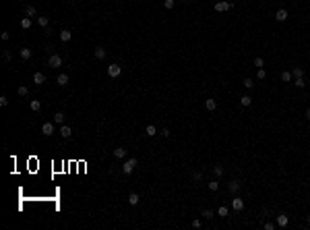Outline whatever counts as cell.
I'll use <instances>...</instances> for the list:
<instances>
[{
    "label": "cell",
    "instance_id": "1",
    "mask_svg": "<svg viewBox=\"0 0 310 230\" xmlns=\"http://www.w3.org/2000/svg\"><path fill=\"white\" fill-rule=\"evenodd\" d=\"M134 168H136V158H128V160L122 164V172H124V174H133Z\"/></svg>",
    "mask_w": 310,
    "mask_h": 230
},
{
    "label": "cell",
    "instance_id": "2",
    "mask_svg": "<svg viewBox=\"0 0 310 230\" xmlns=\"http://www.w3.org/2000/svg\"><path fill=\"white\" fill-rule=\"evenodd\" d=\"M120 73H122V66H120V64H110V66H108V75H110L112 79L120 77Z\"/></svg>",
    "mask_w": 310,
    "mask_h": 230
},
{
    "label": "cell",
    "instance_id": "3",
    "mask_svg": "<svg viewBox=\"0 0 310 230\" xmlns=\"http://www.w3.org/2000/svg\"><path fill=\"white\" fill-rule=\"evenodd\" d=\"M48 64H50L52 69H58V66H62V56H58V54H52V56H50V60H48Z\"/></svg>",
    "mask_w": 310,
    "mask_h": 230
},
{
    "label": "cell",
    "instance_id": "4",
    "mask_svg": "<svg viewBox=\"0 0 310 230\" xmlns=\"http://www.w3.org/2000/svg\"><path fill=\"white\" fill-rule=\"evenodd\" d=\"M54 125H56V122H54V120H52V122H50V120H48V122H44V125H42V133H44L45 137H48V135H52V133H54Z\"/></svg>",
    "mask_w": 310,
    "mask_h": 230
},
{
    "label": "cell",
    "instance_id": "5",
    "mask_svg": "<svg viewBox=\"0 0 310 230\" xmlns=\"http://www.w3.org/2000/svg\"><path fill=\"white\" fill-rule=\"evenodd\" d=\"M232 6H234L232 2H225V0H223V2H217V4H215V10H217V13H225V10H229Z\"/></svg>",
    "mask_w": 310,
    "mask_h": 230
},
{
    "label": "cell",
    "instance_id": "6",
    "mask_svg": "<svg viewBox=\"0 0 310 230\" xmlns=\"http://www.w3.org/2000/svg\"><path fill=\"white\" fill-rule=\"evenodd\" d=\"M232 207H234L236 212H242V209H244V199H242V197H234Z\"/></svg>",
    "mask_w": 310,
    "mask_h": 230
},
{
    "label": "cell",
    "instance_id": "7",
    "mask_svg": "<svg viewBox=\"0 0 310 230\" xmlns=\"http://www.w3.org/2000/svg\"><path fill=\"white\" fill-rule=\"evenodd\" d=\"M240 189H242V183H240V181H232V183L227 184V191H229V193H234V195H236Z\"/></svg>",
    "mask_w": 310,
    "mask_h": 230
},
{
    "label": "cell",
    "instance_id": "8",
    "mask_svg": "<svg viewBox=\"0 0 310 230\" xmlns=\"http://www.w3.org/2000/svg\"><path fill=\"white\" fill-rule=\"evenodd\" d=\"M56 83H58L60 87H64V85H68V75H66V73H60V75L56 77Z\"/></svg>",
    "mask_w": 310,
    "mask_h": 230
},
{
    "label": "cell",
    "instance_id": "9",
    "mask_svg": "<svg viewBox=\"0 0 310 230\" xmlns=\"http://www.w3.org/2000/svg\"><path fill=\"white\" fill-rule=\"evenodd\" d=\"M60 135H62L64 139H68L70 135H73V129H70L68 125H60Z\"/></svg>",
    "mask_w": 310,
    "mask_h": 230
},
{
    "label": "cell",
    "instance_id": "10",
    "mask_svg": "<svg viewBox=\"0 0 310 230\" xmlns=\"http://www.w3.org/2000/svg\"><path fill=\"white\" fill-rule=\"evenodd\" d=\"M275 19H277L279 23H283V21L287 19V10H285V8H279V10L275 13Z\"/></svg>",
    "mask_w": 310,
    "mask_h": 230
},
{
    "label": "cell",
    "instance_id": "11",
    "mask_svg": "<svg viewBox=\"0 0 310 230\" xmlns=\"http://www.w3.org/2000/svg\"><path fill=\"white\" fill-rule=\"evenodd\" d=\"M145 135H147V137H155V135H157V127H155V125H147V127H145Z\"/></svg>",
    "mask_w": 310,
    "mask_h": 230
},
{
    "label": "cell",
    "instance_id": "12",
    "mask_svg": "<svg viewBox=\"0 0 310 230\" xmlns=\"http://www.w3.org/2000/svg\"><path fill=\"white\" fill-rule=\"evenodd\" d=\"M287 222H289V220H287V216H285V214H279V216H277V226H279V228H285V226H287Z\"/></svg>",
    "mask_w": 310,
    "mask_h": 230
},
{
    "label": "cell",
    "instance_id": "13",
    "mask_svg": "<svg viewBox=\"0 0 310 230\" xmlns=\"http://www.w3.org/2000/svg\"><path fill=\"white\" fill-rule=\"evenodd\" d=\"M106 54H108V52H106V48H103V46H97V48H95V58H97V60H103V58H106Z\"/></svg>",
    "mask_w": 310,
    "mask_h": 230
},
{
    "label": "cell",
    "instance_id": "14",
    "mask_svg": "<svg viewBox=\"0 0 310 230\" xmlns=\"http://www.w3.org/2000/svg\"><path fill=\"white\" fill-rule=\"evenodd\" d=\"M33 83H35V85H44L45 83V75L44 73H35V75H33Z\"/></svg>",
    "mask_w": 310,
    "mask_h": 230
},
{
    "label": "cell",
    "instance_id": "15",
    "mask_svg": "<svg viewBox=\"0 0 310 230\" xmlns=\"http://www.w3.org/2000/svg\"><path fill=\"white\" fill-rule=\"evenodd\" d=\"M70 40H73V33L68 29H62L60 31V42H70Z\"/></svg>",
    "mask_w": 310,
    "mask_h": 230
},
{
    "label": "cell",
    "instance_id": "16",
    "mask_svg": "<svg viewBox=\"0 0 310 230\" xmlns=\"http://www.w3.org/2000/svg\"><path fill=\"white\" fill-rule=\"evenodd\" d=\"M205 108H207L209 112H213V110L217 108V102H215L213 97H209V100H205Z\"/></svg>",
    "mask_w": 310,
    "mask_h": 230
},
{
    "label": "cell",
    "instance_id": "17",
    "mask_svg": "<svg viewBox=\"0 0 310 230\" xmlns=\"http://www.w3.org/2000/svg\"><path fill=\"white\" fill-rule=\"evenodd\" d=\"M139 201H141L139 193H130L128 195V205H139Z\"/></svg>",
    "mask_w": 310,
    "mask_h": 230
},
{
    "label": "cell",
    "instance_id": "18",
    "mask_svg": "<svg viewBox=\"0 0 310 230\" xmlns=\"http://www.w3.org/2000/svg\"><path fill=\"white\" fill-rule=\"evenodd\" d=\"M21 29H25V31L31 29V17H23L21 19Z\"/></svg>",
    "mask_w": 310,
    "mask_h": 230
},
{
    "label": "cell",
    "instance_id": "19",
    "mask_svg": "<svg viewBox=\"0 0 310 230\" xmlns=\"http://www.w3.org/2000/svg\"><path fill=\"white\" fill-rule=\"evenodd\" d=\"M250 104H252V97H250V95H242V97H240V106H242V108H248Z\"/></svg>",
    "mask_w": 310,
    "mask_h": 230
},
{
    "label": "cell",
    "instance_id": "20",
    "mask_svg": "<svg viewBox=\"0 0 310 230\" xmlns=\"http://www.w3.org/2000/svg\"><path fill=\"white\" fill-rule=\"evenodd\" d=\"M114 158H118V160L126 158V149H124V147H116V149H114Z\"/></svg>",
    "mask_w": 310,
    "mask_h": 230
},
{
    "label": "cell",
    "instance_id": "21",
    "mask_svg": "<svg viewBox=\"0 0 310 230\" xmlns=\"http://www.w3.org/2000/svg\"><path fill=\"white\" fill-rule=\"evenodd\" d=\"M223 172H225V170H223V166H221V164H215V166H213V174H215L217 178H221V176H223Z\"/></svg>",
    "mask_w": 310,
    "mask_h": 230
},
{
    "label": "cell",
    "instance_id": "22",
    "mask_svg": "<svg viewBox=\"0 0 310 230\" xmlns=\"http://www.w3.org/2000/svg\"><path fill=\"white\" fill-rule=\"evenodd\" d=\"M19 54H21V58H23V60H29L33 52H31L29 48H21V52H19Z\"/></svg>",
    "mask_w": 310,
    "mask_h": 230
},
{
    "label": "cell",
    "instance_id": "23",
    "mask_svg": "<svg viewBox=\"0 0 310 230\" xmlns=\"http://www.w3.org/2000/svg\"><path fill=\"white\" fill-rule=\"evenodd\" d=\"M64 118H66V116H64V114H62V112H56V114H54V118H52V120H54V122H56V125H64Z\"/></svg>",
    "mask_w": 310,
    "mask_h": 230
},
{
    "label": "cell",
    "instance_id": "24",
    "mask_svg": "<svg viewBox=\"0 0 310 230\" xmlns=\"http://www.w3.org/2000/svg\"><path fill=\"white\" fill-rule=\"evenodd\" d=\"M292 79H294V75H292L289 71H283V73H281V81H283V83H289Z\"/></svg>",
    "mask_w": 310,
    "mask_h": 230
},
{
    "label": "cell",
    "instance_id": "25",
    "mask_svg": "<svg viewBox=\"0 0 310 230\" xmlns=\"http://www.w3.org/2000/svg\"><path fill=\"white\" fill-rule=\"evenodd\" d=\"M294 85H296L298 89H302V87L306 85V79H304V77H296V79H294Z\"/></svg>",
    "mask_w": 310,
    "mask_h": 230
},
{
    "label": "cell",
    "instance_id": "26",
    "mask_svg": "<svg viewBox=\"0 0 310 230\" xmlns=\"http://www.w3.org/2000/svg\"><path fill=\"white\" fill-rule=\"evenodd\" d=\"M29 108H31L33 112H40V108H42V104H40V100H31V102H29Z\"/></svg>",
    "mask_w": 310,
    "mask_h": 230
},
{
    "label": "cell",
    "instance_id": "27",
    "mask_svg": "<svg viewBox=\"0 0 310 230\" xmlns=\"http://www.w3.org/2000/svg\"><path fill=\"white\" fill-rule=\"evenodd\" d=\"M35 13H37V10H35V6H31V4H27V6H25V15H27V17H35Z\"/></svg>",
    "mask_w": 310,
    "mask_h": 230
},
{
    "label": "cell",
    "instance_id": "28",
    "mask_svg": "<svg viewBox=\"0 0 310 230\" xmlns=\"http://www.w3.org/2000/svg\"><path fill=\"white\" fill-rule=\"evenodd\" d=\"M292 75H294V79L296 77H304V71L300 69V66H294V71H292Z\"/></svg>",
    "mask_w": 310,
    "mask_h": 230
},
{
    "label": "cell",
    "instance_id": "29",
    "mask_svg": "<svg viewBox=\"0 0 310 230\" xmlns=\"http://www.w3.org/2000/svg\"><path fill=\"white\" fill-rule=\"evenodd\" d=\"M37 23H40V27H48L50 19H48V17H37Z\"/></svg>",
    "mask_w": 310,
    "mask_h": 230
},
{
    "label": "cell",
    "instance_id": "30",
    "mask_svg": "<svg viewBox=\"0 0 310 230\" xmlns=\"http://www.w3.org/2000/svg\"><path fill=\"white\" fill-rule=\"evenodd\" d=\"M207 187H209V191H213V193H215V191L219 189V183H217V181H211V183H207Z\"/></svg>",
    "mask_w": 310,
    "mask_h": 230
},
{
    "label": "cell",
    "instance_id": "31",
    "mask_svg": "<svg viewBox=\"0 0 310 230\" xmlns=\"http://www.w3.org/2000/svg\"><path fill=\"white\" fill-rule=\"evenodd\" d=\"M201 216H203L205 220H211V218H213V209H203V214H201Z\"/></svg>",
    "mask_w": 310,
    "mask_h": 230
},
{
    "label": "cell",
    "instance_id": "32",
    "mask_svg": "<svg viewBox=\"0 0 310 230\" xmlns=\"http://www.w3.org/2000/svg\"><path fill=\"white\" fill-rule=\"evenodd\" d=\"M19 95H21V97H27V95H29V89H27L25 85H21V87H19Z\"/></svg>",
    "mask_w": 310,
    "mask_h": 230
},
{
    "label": "cell",
    "instance_id": "33",
    "mask_svg": "<svg viewBox=\"0 0 310 230\" xmlns=\"http://www.w3.org/2000/svg\"><path fill=\"white\" fill-rule=\"evenodd\" d=\"M217 214H219L221 218H225V216H227V207H225V205H219V209H217Z\"/></svg>",
    "mask_w": 310,
    "mask_h": 230
},
{
    "label": "cell",
    "instance_id": "34",
    "mask_svg": "<svg viewBox=\"0 0 310 230\" xmlns=\"http://www.w3.org/2000/svg\"><path fill=\"white\" fill-rule=\"evenodd\" d=\"M244 87H246V89H252V87H254V81H252V79H244Z\"/></svg>",
    "mask_w": 310,
    "mask_h": 230
},
{
    "label": "cell",
    "instance_id": "35",
    "mask_svg": "<svg viewBox=\"0 0 310 230\" xmlns=\"http://www.w3.org/2000/svg\"><path fill=\"white\" fill-rule=\"evenodd\" d=\"M254 66L263 69V66H265V60H263V58H254Z\"/></svg>",
    "mask_w": 310,
    "mask_h": 230
},
{
    "label": "cell",
    "instance_id": "36",
    "mask_svg": "<svg viewBox=\"0 0 310 230\" xmlns=\"http://www.w3.org/2000/svg\"><path fill=\"white\" fill-rule=\"evenodd\" d=\"M192 178H194L196 183H199V181H203V172H199V170H196V172H192Z\"/></svg>",
    "mask_w": 310,
    "mask_h": 230
},
{
    "label": "cell",
    "instance_id": "37",
    "mask_svg": "<svg viewBox=\"0 0 310 230\" xmlns=\"http://www.w3.org/2000/svg\"><path fill=\"white\" fill-rule=\"evenodd\" d=\"M257 77H259V79H261V81H263V79H265V77H267L265 69H259V71H257Z\"/></svg>",
    "mask_w": 310,
    "mask_h": 230
},
{
    "label": "cell",
    "instance_id": "38",
    "mask_svg": "<svg viewBox=\"0 0 310 230\" xmlns=\"http://www.w3.org/2000/svg\"><path fill=\"white\" fill-rule=\"evenodd\" d=\"M277 228V224H273V222H265V230H275Z\"/></svg>",
    "mask_w": 310,
    "mask_h": 230
},
{
    "label": "cell",
    "instance_id": "39",
    "mask_svg": "<svg viewBox=\"0 0 310 230\" xmlns=\"http://www.w3.org/2000/svg\"><path fill=\"white\" fill-rule=\"evenodd\" d=\"M0 106H8V97H6V95L0 97Z\"/></svg>",
    "mask_w": 310,
    "mask_h": 230
},
{
    "label": "cell",
    "instance_id": "40",
    "mask_svg": "<svg viewBox=\"0 0 310 230\" xmlns=\"http://www.w3.org/2000/svg\"><path fill=\"white\" fill-rule=\"evenodd\" d=\"M163 6H166V8H174V0H166Z\"/></svg>",
    "mask_w": 310,
    "mask_h": 230
},
{
    "label": "cell",
    "instance_id": "41",
    "mask_svg": "<svg viewBox=\"0 0 310 230\" xmlns=\"http://www.w3.org/2000/svg\"><path fill=\"white\" fill-rule=\"evenodd\" d=\"M2 58L8 62V60H10V52H6V50H4V52H2Z\"/></svg>",
    "mask_w": 310,
    "mask_h": 230
},
{
    "label": "cell",
    "instance_id": "42",
    "mask_svg": "<svg viewBox=\"0 0 310 230\" xmlns=\"http://www.w3.org/2000/svg\"><path fill=\"white\" fill-rule=\"evenodd\" d=\"M192 226H194V228H201L203 222H201V220H192Z\"/></svg>",
    "mask_w": 310,
    "mask_h": 230
},
{
    "label": "cell",
    "instance_id": "43",
    "mask_svg": "<svg viewBox=\"0 0 310 230\" xmlns=\"http://www.w3.org/2000/svg\"><path fill=\"white\" fill-rule=\"evenodd\" d=\"M161 135L163 137H170V129H161Z\"/></svg>",
    "mask_w": 310,
    "mask_h": 230
},
{
    "label": "cell",
    "instance_id": "44",
    "mask_svg": "<svg viewBox=\"0 0 310 230\" xmlns=\"http://www.w3.org/2000/svg\"><path fill=\"white\" fill-rule=\"evenodd\" d=\"M306 116H308V120H310V110H308V112H306Z\"/></svg>",
    "mask_w": 310,
    "mask_h": 230
},
{
    "label": "cell",
    "instance_id": "45",
    "mask_svg": "<svg viewBox=\"0 0 310 230\" xmlns=\"http://www.w3.org/2000/svg\"><path fill=\"white\" fill-rule=\"evenodd\" d=\"M308 224H310V216H308Z\"/></svg>",
    "mask_w": 310,
    "mask_h": 230
},
{
    "label": "cell",
    "instance_id": "46",
    "mask_svg": "<svg viewBox=\"0 0 310 230\" xmlns=\"http://www.w3.org/2000/svg\"><path fill=\"white\" fill-rule=\"evenodd\" d=\"M19 2H23V0H19Z\"/></svg>",
    "mask_w": 310,
    "mask_h": 230
},
{
    "label": "cell",
    "instance_id": "47",
    "mask_svg": "<svg viewBox=\"0 0 310 230\" xmlns=\"http://www.w3.org/2000/svg\"><path fill=\"white\" fill-rule=\"evenodd\" d=\"M182 2H186V0H182Z\"/></svg>",
    "mask_w": 310,
    "mask_h": 230
}]
</instances>
